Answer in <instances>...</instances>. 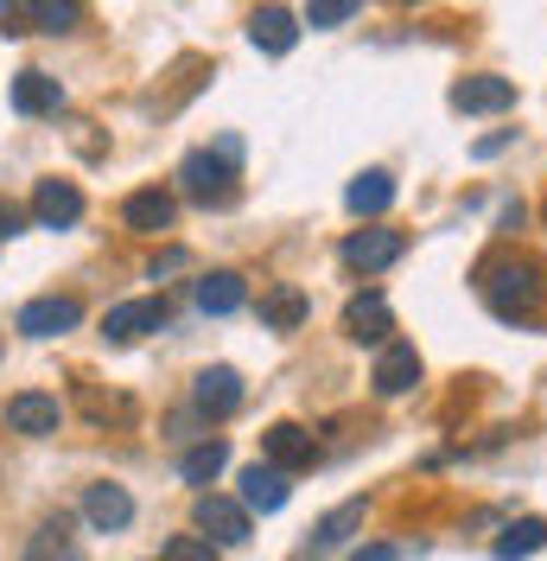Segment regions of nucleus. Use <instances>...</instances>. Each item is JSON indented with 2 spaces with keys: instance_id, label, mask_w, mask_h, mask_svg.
<instances>
[{
  "instance_id": "f257e3e1",
  "label": "nucleus",
  "mask_w": 547,
  "mask_h": 561,
  "mask_svg": "<svg viewBox=\"0 0 547 561\" xmlns=\"http://www.w3.org/2000/svg\"><path fill=\"white\" fill-rule=\"evenodd\" d=\"M478 294L497 319H535V307H542V294H547V268L535 255L497 249V255L478 262Z\"/></svg>"
},
{
  "instance_id": "f03ea898",
  "label": "nucleus",
  "mask_w": 547,
  "mask_h": 561,
  "mask_svg": "<svg viewBox=\"0 0 547 561\" xmlns=\"http://www.w3.org/2000/svg\"><path fill=\"white\" fill-rule=\"evenodd\" d=\"M178 192L191 198V205H236V160L230 153H210V147H198V153H185L178 160Z\"/></svg>"
},
{
  "instance_id": "7ed1b4c3",
  "label": "nucleus",
  "mask_w": 547,
  "mask_h": 561,
  "mask_svg": "<svg viewBox=\"0 0 547 561\" xmlns=\"http://www.w3.org/2000/svg\"><path fill=\"white\" fill-rule=\"evenodd\" d=\"M401 249H408L401 230L370 224V230H350V237H344V262H350L357 275H376V268H388V262H401Z\"/></svg>"
},
{
  "instance_id": "20e7f679",
  "label": "nucleus",
  "mask_w": 547,
  "mask_h": 561,
  "mask_svg": "<svg viewBox=\"0 0 547 561\" xmlns=\"http://www.w3.org/2000/svg\"><path fill=\"white\" fill-rule=\"evenodd\" d=\"M147 332H166V300H121L103 313V339L108 345H135Z\"/></svg>"
},
{
  "instance_id": "39448f33",
  "label": "nucleus",
  "mask_w": 547,
  "mask_h": 561,
  "mask_svg": "<svg viewBox=\"0 0 547 561\" xmlns=\"http://www.w3.org/2000/svg\"><path fill=\"white\" fill-rule=\"evenodd\" d=\"M33 224L38 230H70L83 224V192L70 179H38L33 185Z\"/></svg>"
},
{
  "instance_id": "423d86ee",
  "label": "nucleus",
  "mask_w": 547,
  "mask_h": 561,
  "mask_svg": "<svg viewBox=\"0 0 547 561\" xmlns=\"http://www.w3.org/2000/svg\"><path fill=\"white\" fill-rule=\"evenodd\" d=\"M191 517H198V529H205L217 549H236V542H248V511H242V497H217V491H205Z\"/></svg>"
},
{
  "instance_id": "0eeeda50",
  "label": "nucleus",
  "mask_w": 547,
  "mask_h": 561,
  "mask_svg": "<svg viewBox=\"0 0 547 561\" xmlns=\"http://www.w3.org/2000/svg\"><path fill=\"white\" fill-rule=\"evenodd\" d=\"M77 319H83V307H77L70 294H38V300H26V307H20V319H13V325H20L26 339H58V332H70Z\"/></svg>"
},
{
  "instance_id": "6e6552de",
  "label": "nucleus",
  "mask_w": 547,
  "mask_h": 561,
  "mask_svg": "<svg viewBox=\"0 0 547 561\" xmlns=\"http://www.w3.org/2000/svg\"><path fill=\"white\" fill-rule=\"evenodd\" d=\"M58 421H65V409H58V396H45V389H20V396L7 402V427L26 434V440L58 434Z\"/></svg>"
},
{
  "instance_id": "1a4fd4ad",
  "label": "nucleus",
  "mask_w": 547,
  "mask_h": 561,
  "mask_svg": "<svg viewBox=\"0 0 547 561\" xmlns=\"http://www.w3.org/2000/svg\"><path fill=\"white\" fill-rule=\"evenodd\" d=\"M370 383H376V396H408L420 383V351L408 339H382V357H376V370H370Z\"/></svg>"
},
{
  "instance_id": "9d476101",
  "label": "nucleus",
  "mask_w": 547,
  "mask_h": 561,
  "mask_svg": "<svg viewBox=\"0 0 547 561\" xmlns=\"http://www.w3.org/2000/svg\"><path fill=\"white\" fill-rule=\"evenodd\" d=\"M261 454H268V466H280V472H306L312 459H318V440H312L300 421H274L268 434H261Z\"/></svg>"
},
{
  "instance_id": "9b49d317",
  "label": "nucleus",
  "mask_w": 547,
  "mask_h": 561,
  "mask_svg": "<svg viewBox=\"0 0 547 561\" xmlns=\"http://www.w3.org/2000/svg\"><path fill=\"white\" fill-rule=\"evenodd\" d=\"M452 108L458 115H503V108H515V83L510 77H458Z\"/></svg>"
},
{
  "instance_id": "f8f14e48",
  "label": "nucleus",
  "mask_w": 547,
  "mask_h": 561,
  "mask_svg": "<svg viewBox=\"0 0 547 561\" xmlns=\"http://www.w3.org/2000/svg\"><path fill=\"white\" fill-rule=\"evenodd\" d=\"M172 217H178V198L160 192V185H140V192H128V205H121V224L135 237H160V230H172Z\"/></svg>"
},
{
  "instance_id": "ddd939ff",
  "label": "nucleus",
  "mask_w": 547,
  "mask_h": 561,
  "mask_svg": "<svg viewBox=\"0 0 547 561\" xmlns=\"http://www.w3.org/2000/svg\"><path fill=\"white\" fill-rule=\"evenodd\" d=\"M191 402H198V415H236L242 409V377L230 370V364H210V370H198V383H191Z\"/></svg>"
},
{
  "instance_id": "4468645a",
  "label": "nucleus",
  "mask_w": 547,
  "mask_h": 561,
  "mask_svg": "<svg viewBox=\"0 0 547 561\" xmlns=\"http://www.w3.org/2000/svg\"><path fill=\"white\" fill-rule=\"evenodd\" d=\"M344 332H350L357 345H382V339L395 332V313H388V300H382L376 287H370V294H357V300L344 307Z\"/></svg>"
},
{
  "instance_id": "2eb2a0df",
  "label": "nucleus",
  "mask_w": 547,
  "mask_h": 561,
  "mask_svg": "<svg viewBox=\"0 0 547 561\" xmlns=\"http://www.w3.org/2000/svg\"><path fill=\"white\" fill-rule=\"evenodd\" d=\"M293 497V485H287V472L280 466H242V511H261V517H274L280 504Z\"/></svg>"
},
{
  "instance_id": "dca6fc26",
  "label": "nucleus",
  "mask_w": 547,
  "mask_h": 561,
  "mask_svg": "<svg viewBox=\"0 0 547 561\" xmlns=\"http://www.w3.org/2000/svg\"><path fill=\"white\" fill-rule=\"evenodd\" d=\"M248 38H255L268 58H287V51L300 45V20H293L287 7H274V0H268V7H255V13H248Z\"/></svg>"
},
{
  "instance_id": "f3484780",
  "label": "nucleus",
  "mask_w": 547,
  "mask_h": 561,
  "mask_svg": "<svg viewBox=\"0 0 547 561\" xmlns=\"http://www.w3.org/2000/svg\"><path fill=\"white\" fill-rule=\"evenodd\" d=\"M83 517H90V529L115 536V529L135 524V497H128L121 485H90L83 491Z\"/></svg>"
},
{
  "instance_id": "a211bd4d",
  "label": "nucleus",
  "mask_w": 547,
  "mask_h": 561,
  "mask_svg": "<svg viewBox=\"0 0 547 561\" xmlns=\"http://www.w3.org/2000/svg\"><path fill=\"white\" fill-rule=\"evenodd\" d=\"M198 313H210V319H223V313H242V300H248V280L236 275V268H210L198 287Z\"/></svg>"
},
{
  "instance_id": "6ab92c4d",
  "label": "nucleus",
  "mask_w": 547,
  "mask_h": 561,
  "mask_svg": "<svg viewBox=\"0 0 547 561\" xmlns=\"http://www.w3.org/2000/svg\"><path fill=\"white\" fill-rule=\"evenodd\" d=\"M13 108H20V115H58V108H65V83L45 77V70H20V77H13Z\"/></svg>"
},
{
  "instance_id": "aec40b11",
  "label": "nucleus",
  "mask_w": 547,
  "mask_h": 561,
  "mask_svg": "<svg viewBox=\"0 0 547 561\" xmlns=\"http://www.w3.org/2000/svg\"><path fill=\"white\" fill-rule=\"evenodd\" d=\"M357 529H363V497H350V504H338L331 517H318V529H312L306 549H312V556H331V549H344Z\"/></svg>"
},
{
  "instance_id": "412c9836",
  "label": "nucleus",
  "mask_w": 547,
  "mask_h": 561,
  "mask_svg": "<svg viewBox=\"0 0 547 561\" xmlns=\"http://www.w3.org/2000/svg\"><path fill=\"white\" fill-rule=\"evenodd\" d=\"M344 205L357 210V217H382V210L395 205V173H382V167H370L363 179H350Z\"/></svg>"
},
{
  "instance_id": "4be33fe9",
  "label": "nucleus",
  "mask_w": 547,
  "mask_h": 561,
  "mask_svg": "<svg viewBox=\"0 0 547 561\" xmlns=\"http://www.w3.org/2000/svg\"><path fill=\"white\" fill-rule=\"evenodd\" d=\"M26 561H83L77 536H70V517H45L38 536L26 542Z\"/></svg>"
},
{
  "instance_id": "5701e85b",
  "label": "nucleus",
  "mask_w": 547,
  "mask_h": 561,
  "mask_svg": "<svg viewBox=\"0 0 547 561\" xmlns=\"http://www.w3.org/2000/svg\"><path fill=\"white\" fill-rule=\"evenodd\" d=\"M261 325H268V332H300V325H306V294H300V287L261 294Z\"/></svg>"
},
{
  "instance_id": "b1692460",
  "label": "nucleus",
  "mask_w": 547,
  "mask_h": 561,
  "mask_svg": "<svg viewBox=\"0 0 547 561\" xmlns=\"http://www.w3.org/2000/svg\"><path fill=\"white\" fill-rule=\"evenodd\" d=\"M542 549H547V517H522V524H510L497 536V561H528Z\"/></svg>"
},
{
  "instance_id": "393cba45",
  "label": "nucleus",
  "mask_w": 547,
  "mask_h": 561,
  "mask_svg": "<svg viewBox=\"0 0 547 561\" xmlns=\"http://www.w3.org/2000/svg\"><path fill=\"white\" fill-rule=\"evenodd\" d=\"M223 466H230V440H198L191 454L178 459V479H185V485H210Z\"/></svg>"
},
{
  "instance_id": "a878e982",
  "label": "nucleus",
  "mask_w": 547,
  "mask_h": 561,
  "mask_svg": "<svg viewBox=\"0 0 547 561\" xmlns=\"http://www.w3.org/2000/svg\"><path fill=\"white\" fill-rule=\"evenodd\" d=\"M83 26V7L77 0H33V33H77Z\"/></svg>"
},
{
  "instance_id": "bb28decb",
  "label": "nucleus",
  "mask_w": 547,
  "mask_h": 561,
  "mask_svg": "<svg viewBox=\"0 0 547 561\" xmlns=\"http://www.w3.org/2000/svg\"><path fill=\"white\" fill-rule=\"evenodd\" d=\"M357 13H363V0H306V26H344Z\"/></svg>"
},
{
  "instance_id": "cd10ccee",
  "label": "nucleus",
  "mask_w": 547,
  "mask_h": 561,
  "mask_svg": "<svg viewBox=\"0 0 547 561\" xmlns=\"http://www.w3.org/2000/svg\"><path fill=\"white\" fill-rule=\"evenodd\" d=\"M160 561H223V556H217V542H210V536H172Z\"/></svg>"
},
{
  "instance_id": "c85d7f7f",
  "label": "nucleus",
  "mask_w": 547,
  "mask_h": 561,
  "mask_svg": "<svg viewBox=\"0 0 547 561\" xmlns=\"http://www.w3.org/2000/svg\"><path fill=\"white\" fill-rule=\"evenodd\" d=\"M0 33L7 38L33 33V0H0Z\"/></svg>"
},
{
  "instance_id": "c756f323",
  "label": "nucleus",
  "mask_w": 547,
  "mask_h": 561,
  "mask_svg": "<svg viewBox=\"0 0 547 561\" xmlns=\"http://www.w3.org/2000/svg\"><path fill=\"white\" fill-rule=\"evenodd\" d=\"M83 409H90L96 421H108V415H115V421H128V415H135V409H128L121 396H103V389H83Z\"/></svg>"
},
{
  "instance_id": "7c9ffc66",
  "label": "nucleus",
  "mask_w": 547,
  "mask_h": 561,
  "mask_svg": "<svg viewBox=\"0 0 547 561\" xmlns=\"http://www.w3.org/2000/svg\"><path fill=\"white\" fill-rule=\"evenodd\" d=\"M185 262H191V255H185V249H160V255H153V262H147V280H166V275H178V268H185Z\"/></svg>"
},
{
  "instance_id": "2f4dec72",
  "label": "nucleus",
  "mask_w": 547,
  "mask_h": 561,
  "mask_svg": "<svg viewBox=\"0 0 547 561\" xmlns=\"http://www.w3.org/2000/svg\"><path fill=\"white\" fill-rule=\"evenodd\" d=\"M510 140H515V128H497V135H484V140H478V160H497Z\"/></svg>"
},
{
  "instance_id": "473e14b6",
  "label": "nucleus",
  "mask_w": 547,
  "mask_h": 561,
  "mask_svg": "<svg viewBox=\"0 0 547 561\" xmlns=\"http://www.w3.org/2000/svg\"><path fill=\"white\" fill-rule=\"evenodd\" d=\"M26 230V210L20 205H0V237H20Z\"/></svg>"
},
{
  "instance_id": "72a5a7b5",
  "label": "nucleus",
  "mask_w": 547,
  "mask_h": 561,
  "mask_svg": "<svg viewBox=\"0 0 547 561\" xmlns=\"http://www.w3.org/2000/svg\"><path fill=\"white\" fill-rule=\"evenodd\" d=\"M350 561H401V556H395V542H370V549H357Z\"/></svg>"
}]
</instances>
